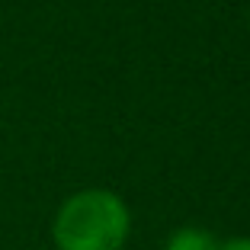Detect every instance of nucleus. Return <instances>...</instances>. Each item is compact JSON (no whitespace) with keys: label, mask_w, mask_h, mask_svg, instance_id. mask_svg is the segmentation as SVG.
Here are the masks:
<instances>
[{"label":"nucleus","mask_w":250,"mask_h":250,"mask_svg":"<svg viewBox=\"0 0 250 250\" xmlns=\"http://www.w3.org/2000/svg\"><path fill=\"white\" fill-rule=\"evenodd\" d=\"M221 250H250V234H231L221 241Z\"/></svg>","instance_id":"3"},{"label":"nucleus","mask_w":250,"mask_h":250,"mask_svg":"<svg viewBox=\"0 0 250 250\" xmlns=\"http://www.w3.org/2000/svg\"><path fill=\"white\" fill-rule=\"evenodd\" d=\"M247 29H250V10H247Z\"/></svg>","instance_id":"4"},{"label":"nucleus","mask_w":250,"mask_h":250,"mask_svg":"<svg viewBox=\"0 0 250 250\" xmlns=\"http://www.w3.org/2000/svg\"><path fill=\"white\" fill-rule=\"evenodd\" d=\"M164 250H221V241L208 228H192L183 225L164 241Z\"/></svg>","instance_id":"2"},{"label":"nucleus","mask_w":250,"mask_h":250,"mask_svg":"<svg viewBox=\"0 0 250 250\" xmlns=\"http://www.w3.org/2000/svg\"><path fill=\"white\" fill-rule=\"evenodd\" d=\"M132 234V212L119 192L90 186L77 189L55 208V250H122Z\"/></svg>","instance_id":"1"}]
</instances>
